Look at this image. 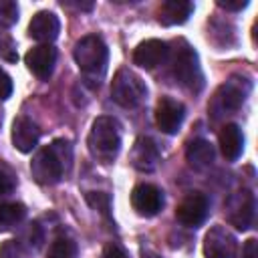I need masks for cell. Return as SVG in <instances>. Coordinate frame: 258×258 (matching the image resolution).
I'll list each match as a JSON object with an SVG mask.
<instances>
[{"instance_id": "obj_1", "label": "cell", "mask_w": 258, "mask_h": 258, "mask_svg": "<svg viewBox=\"0 0 258 258\" xmlns=\"http://www.w3.org/2000/svg\"><path fill=\"white\" fill-rule=\"evenodd\" d=\"M73 165V147L67 139H54L46 147H42L30 161L32 177L40 185L58 183Z\"/></svg>"}, {"instance_id": "obj_2", "label": "cell", "mask_w": 258, "mask_h": 258, "mask_svg": "<svg viewBox=\"0 0 258 258\" xmlns=\"http://www.w3.org/2000/svg\"><path fill=\"white\" fill-rule=\"evenodd\" d=\"M73 56H75V62H77L81 75L85 77L87 85L97 89L101 85V81L105 79L107 60H109V50H107V44L103 42V38L97 34L83 36L75 44Z\"/></svg>"}, {"instance_id": "obj_3", "label": "cell", "mask_w": 258, "mask_h": 258, "mask_svg": "<svg viewBox=\"0 0 258 258\" xmlns=\"http://www.w3.org/2000/svg\"><path fill=\"white\" fill-rule=\"evenodd\" d=\"M87 147L89 153L101 161V163H111L119 149H121V127L117 119L113 117H97L91 125L89 137H87Z\"/></svg>"}, {"instance_id": "obj_4", "label": "cell", "mask_w": 258, "mask_h": 258, "mask_svg": "<svg viewBox=\"0 0 258 258\" xmlns=\"http://www.w3.org/2000/svg\"><path fill=\"white\" fill-rule=\"evenodd\" d=\"M252 91V83L248 81V77L242 75H232L226 83H222L218 87V91L214 93L208 111L212 115L214 121H220L228 115H234L246 101V97Z\"/></svg>"}, {"instance_id": "obj_5", "label": "cell", "mask_w": 258, "mask_h": 258, "mask_svg": "<svg viewBox=\"0 0 258 258\" xmlns=\"http://www.w3.org/2000/svg\"><path fill=\"white\" fill-rule=\"evenodd\" d=\"M171 71L175 81L189 93H200L204 89V73L200 67L198 52L185 42L177 40L175 48L171 52Z\"/></svg>"}, {"instance_id": "obj_6", "label": "cell", "mask_w": 258, "mask_h": 258, "mask_svg": "<svg viewBox=\"0 0 258 258\" xmlns=\"http://www.w3.org/2000/svg\"><path fill=\"white\" fill-rule=\"evenodd\" d=\"M111 97L117 105L133 109L141 105L147 97V87L141 81V77L135 75L131 69H119L111 81Z\"/></svg>"}, {"instance_id": "obj_7", "label": "cell", "mask_w": 258, "mask_h": 258, "mask_svg": "<svg viewBox=\"0 0 258 258\" xmlns=\"http://www.w3.org/2000/svg\"><path fill=\"white\" fill-rule=\"evenodd\" d=\"M226 218L236 230H248L254 220V210H256V200L250 189H240L232 194L226 204Z\"/></svg>"}, {"instance_id": "obj_8", "label": "cell", "mask_w": 258, "mask_h": 258, "mask_svg": "<svg viewBox=\"0 0 258 258\" xmlns=\"http://www.w3.org/2000/svg\"><path fill=\"white\" fill-rule=\"evenodd\" d=\"M208 214H210V200L202 191L187 194L179 202V206L175 210L177 222L183 224V226H187V228H198L200 224H204V220L208 218Z\"/></svg>"}, {"instance_id": "obj_9", "label": "cell", "mask_w": 258, "mask_h": 258, "mask_svg": "<svg viewBox=\"0 0 258 258\" xmlns=\"http://www.w3.org/2000/svg\"><path fill=\"white\" fill-rule=\"evenodd\" d=\"M238 242L232 232L224 226H214L204 238V256L206 258H236Z\"/></svg>"}, {"instance_id": "obj_10", "label": "cell", "mask_w": 258, "mask_h": 258, "mask_svg": "<svg viewBox=\"0 0 258 258\" xmlns=\"http://www.w3.org/2000/svg\"><path fill=\"white\" fill-rule=\"evenodd\" d=\"M183 117H185V107L183 103L171 99V97H161L157 107H155V125L167 133V135H173L179 131L181 123H183Z\"/></svg>"}, {"instance_id": "obj_11", "label": "cell", "mask_w": 258, "mask_h": 258, "mask_svg": "<svg viewBox=\"0 0 258 258\" xmlns=\"http://www.w3.org/2000/svg\"><path fill=\"white\" fill-rule=\"evenodd\" d=\"M131 206L139 216L151 218L163 208V191L153 183H139L131 191Z\"/></svg>"}, {"instance_id": "obj_12", "label": "cell", "mask_w": 258, "mask_h": 258, "mask_svg": "<svg viewBox=\"0 0 258 258\" xmlns=\"http://www.w3.org/2000/svg\"><path fill=\"white\" fill-rule=\"evenodd\" d=\"M169 56V46L167 42L159 40V38H147L143 42H139L133 50V62L141 69H155L159 64H163Z\"/></svg>"}, {"instance_id": "obj_13", "label": "cell", "mask_w": 258, "mask_h": 258, "mask_svg": "<svg viewBox=\"0 0 258 258\" xmlns=\"http://www.w3.org/2000/svg\"><path fill=\"white\" fill-rule=\"evenodd\" d=\"M24 62H26L28 71H30L34 77L46 81V79L52 75V71H54L56 48L50 46V44H38V46L30 48V50L26 52Z\"/></svg>"}, {"instance_id": "obj_14", "label": "cell", "mask_w": 258, "mask_h": 258, "mask_svg": "<svg viewBox=\"0 0 258 258\" xmlns=\"http://www.w3.org/2000/svg\"><path fill=\"white\" fill-rule=\"evenodd\" d=\"M38 137H40V129L32 119L20 115L12 121V143L20 153H30L36 147Z\"/></svg>"}, {"instance_id": "obj_15", "label": "cell", "mask_w": 258, "mask_h": 258, "mask_svg": "<svg viewBox=\"0 0 258 258\" xmlns=\"http://www.w3.org/2000/svg\"><path fill=\"white\" fill-rule=\"evenodd\" d=\"M58 30H60V22H58L56 14L54 12H48V10L36 12L32 16L30 24H28L30 38H34L38 42H44V44H50L58 36Z\"/></svg>"}, {"instance_id": "obj_16", "label": "cell", "mask_w": 258, "mask_h": 258, "mask_svg": "<svg viewBox=\"0 0 258 258\" xmlns=\"http://www.w3.org/2000/svg\"><path fill=\"white\" fill-rule=\"evenodd\" d=\"M161 155H159V149L155 145L153 139L149 137H139L133 145V151H131V163L139 169V171H153L159 163Z\"/></svg>"}, {"instance_id": "obj_17", "label": "cell", "mask_w": 258, "mask_h": 258, "mask_svg": "<svg viewBox=\"0 0 258 258\" xmlns=\"http://www.w3.org/2000/svg\"><path fill=\"white\" fill-rule=\"evenodd\" d=\"M194 12V4L187 0H165L157 10V20L163 26L183 24Z\"/></svg>"}, {"instance_id": "obj_18", "label": "cell", "mask_w": 258, "mask_h": 258, "mask_svg": "<svg viewBox=\"0 0 258 258\" xmlns=\"http://www.w3.org/2000/svg\"><path fill=\"white\" fill-rule=\"evenodd\" d=\"M218 141H220V149H222V153L228 161H234L242 155L244 135H242V129L236 123H226L220 131V135H218Z\"/></svg>"}, {"instance_id": "obj_19", "label": "cell", "mask_w": 258, "mask_h": 258, "mask_svg": "<svg viewBox=\"0 0 258 258\" xmlns=\"http://www.w3.org/2000/svg\"><path fill=\"white\" fill-rule=\"evenodd\" d=\"M214 147L210 141L206 139H194L187 149H185V159L189 163V167L202 171V169H208L212 163H214Z\"/></svg>"}, {"instance_id": "obj_20", "label": "cell", "mask_w": 258, "mask_h": 258, "mask_svg": "<svg viewBox=\"0 0 258 258\" xmlns=\"http://www.w3.org/2000/svg\"><path fill=\"white\" fill-rule=\"evenodd\" d=\"M26 218V206L20 202L0 204V230H10Z\"/></svg>"}, {"instance_id": "obj_21", "label": "cell", "mask_w": 258, "mask_h": 258, "mask_svg": "<svg viewBox=\"0 0 258 258\" xmlns=\"http://www.w3.org/2000/svg\"><path fill=\"white\" fill-rule=\"evenodd\" d=\"M46 258H79V248L77 242L69 236H56L50 242Z\"/></svg>"}, {"instance_id": "obj_22", "label": "cell", "mask_w": 258, "mask_h": 258, "mask_svg": "<svg viewBox=\"0 0 258 258\" xmlns=\"http://www.w3.org/2000/svg\"><path fill=\"white\" fill-rule=\"evenodd\" d=\"M18 20V4L14 0H0V28H10Z\"/></svg>"}, {"instance_id": "obj_23", "label": "cell", "mask_w": 258, "mask_h": 258, "mask_svg": "<svg viewBox=\"0 0 258 258\" xmlns=\"http://www.w3.org/2000/svg\"><path fill=\"white\" fill-rule=\"evenodd\" d=\"M16 175H14V171L8 167V165H4V163H0V196H8V194H12L14 189H16Z\"/></svg>"}, {"instance_id": "obj_24", "label": "cell", "mask_w": 258, "mask_h": 258, "mask_svg": "<svg viewBox=\"0 0 258 258\" xmlns=\"http://www.w3.org/2000/svg\"><path fill=\"white\" fill-rule=\"evenodd\" d=\"M87 204L95 210H99L103 216H109V196L107 194H101V191H89L85 196Z\"/></svg>"}, {"instance_id": "obj_25", "label": "cell", "mask_w": 258, "mask_h": 258, "mask_svg": "<svg viewBox=\"0 0 258 258\" xmlns=\"http://www.w3.org/2000/svg\"><path fill=\"white\" fill-rule=\"evenodd\" d=\"M0 56L6 58V60H10V62H14V60L18 58L16 46H14L12 38H10L6 32H0Z\"/></svg>"}, {"instance_id": "obj_26", "label": "cell", "mask_w": 258, "mask_h": 258, "mask_svg": "<svg viewBox=\"0 0 258 258\" xmlns=\"http://www.w3.org/2000/svg\"><path fill=\"white\" fill-rule=\"evenodd\" d=\"M12 95V79L4 69H0V101H6Z\"/></svg>"}, {"instance_id": "obj_27", "label": "cell", "mask_w": 258, "mask_h": 258, "mask_svg": "<svg viewBox=\"0 0 258 258\" xmlns=\"http://www.w3.org/2000/svg\"><path fill=\"white\" fill-rule=\"evenodd\" d=\"M0 258H20V250L18 244L14 240H8L0 246Z\"/></svg>"}, {"instance_id": "obj_28", "label": "cell", "mask_w": 258, "mask_h": 258, "mask_svg": "<svg viewBox=\"0 0 258 258\" xmlns=\"http://www.w3.org/2000/svg\"><path fill=\"white\" fill-rule=\"evenodd\" d=\"M105 258H129V254L121 244L111 242L105 246Z\"/></svg>"}, {"instance_id": "obj_29", "label": "cell", "mask_w": 258, "mask_h": 258, "mask_svg": "<svg viewBox=\"0 0 258 258\" xmlns=\"http://www.w3.org/2000/svg\"><path fill=\"white\" fill-rule=\"evenodd\" d=\"M218 6L232 10V12H238V10H244L248 6V0H218Z\"/></svg>"}, {"instance_id": "obj_30", "label": "cell", "mask_w": 258, "mask_h": 258, "mask_svg": "<svg viewBox=\"0 0 258 258\" xmlns=\"http://www.w3.org/2000/svg\"><path fill=\"white\" fill-rule=\"evenodd\" d=\"M242 258H258V252H256V238L246 240V244L242 246Z\"/></svg>"}]
</instances>
